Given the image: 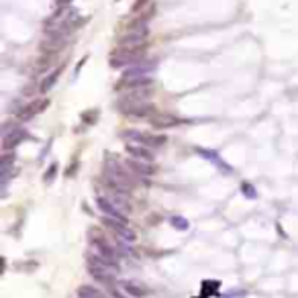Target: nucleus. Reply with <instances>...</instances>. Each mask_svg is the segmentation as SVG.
Segmentation results:
<instances>
[{"mask_svg":"<svg viewBox=\"0 0 298 298\" xmlns=\"http://www.w3.org/2000/svg\"><path fill=\"white\" fill-rule=\"evenodd\" d=\"M45 106H47V100H41V104H29L25 110H21V119L27 121V119H31V117H35V114L41 112Z\"/></svg>","mask_w":298,"mask_h":298,"instance_id":"f3484780","label":"nucleus"},{"mask_svg":"<svg viewBox=\"0 0 298 298\" xmlns=\"http://www.w3.org/2000/svg\"><path fill=\"white\" fill-rule=\"evenodd\" d=\"M27 139V131L25 129H12V131H4V137H2V147L6 149H14L16 145H21Z\"/></svg>","mask_w":298,"mask_h":298,"instance_id":"9d476101","label":"nucleus"},{"mask_svg":"<svg viewBox=\"0 0 298 298\" xmlns=\"http://www.w3.org/2000/svg\"><path fill=\"white\" fill-rule=\"evenodd\" d=\"M127 151H129V155L133 157V159H141V161H149V163L153 161V151H151V147H147V145L131 143V141H129Z\"/></svg>","mask_w":298,"mask_h":298,"instance_id":"9b49d317","label":"nucleus"},{"mask_svg":"<svg viewBox=\"0 0 298 298\" xmlns=\"http://www.w3.org/2000/svg\"><path fill=\"white\" fill-rule=\"evenodd\" d=\"M147 35H149V25L145 21H137V23L131 25V29L123 35L121 45H125V47H145Z\"/></svg>","mask_w":298,"mask_h":298,"instance_id":"7ed1b4c3","label":"nucleus"},{"mask_svg":"<svg viewBox=\"0 0 298 298\" xmlns=\"http://www.w3.org/2000/svg\"><path fill=\"white\" fill-rule=\"evenodd\" d=\"M127 168H129L131 172L139 174V176H151V174L155 172V168H153V165L149 163V161H141V159H133V157L127 161Z\"/></svg>","mask_w":298,"mask_h":298,"instance_id":"f8f14e48","label":"nucleus"},{"mask_svg":"<svg viewBox=\"0 0 298 298\" xmlns=\"http://www.w3.org/2000/svg\"><path fill=\"white\" fill-rule=\"evenodd\" d=\"M104 172H106V180L108 184L114 188V190H123V192H129L131 188H133V176L129 174L127 168H123V165L119 161H112L108 159L104 163Z\"/></svg>","mask_w":298,"mask_h":298,"instance_id":"f03ea898","label":"nucleus"},{"mask_svg":"<svg viewBox=\"0 0 298 298\" xmlns=\"http://www.w3.org/2000/svg\"><path fill=\"white\" fill-rule=\"evenodd\" d=\"M143 49L145 47H125V45H119V49L112 53L110 63L114 65V68H125V65H129V63H135V61L141 59Z\"/></svg>","mask_w":298,"mask_h":298,"instance_id":"20e7f679","label":"nucleus"},{"mask_svg":"<svg viewBox=\"0 0 298 298\" xmlns=\"http://www.w3.org/2000/svg\"><path fill=\"white\" fill-rule=\"evenodd\" d=\"M241 190H243V194H247V198H255V196H257L255 188H253L251 184H247V182H245V184L241 186Z\"/></svg>","mask_w":298,"mask_h":298,"instance_id":"412c9836","label":"nucleus"},{"mask_svg":"<svg viewBox=\"0 0 298 298\" xmlns=\"http://www.w3.org/2000/svg\"><path fill=\"white\" fill-rule=\"evenodd\" d=\"M104 225H108V227L114 231V233L119 235V239H121V241H127V243H131V241H135V239H137L135 231H133V229H129L127 221H117V219L104 217Z\"/></svg>","mask_w":298,"mask_h":298,"instance_id":"0eeeda50","label":"nucleus"},{"mask_svg":"<svg viewBox=\"0 0 298 298\" xmlns=\"http://www.w3.org/2000/svg\"><path fill=\"white\" fill-rule=\"evenodd\" d=\"M145 2H149V0H137V8H141V6H145Z\"/></svg>","mask_w":298,"mask_h":298,"instance_id":"b1692460","label":"nucleus"},{"mask_svg":"<svg viewBox=\"0 0 298 298\" xmlns=\"http://www.w3.org/2000/svg\"><path fill=\"white\" fill-rule=\"evenodd\" d=\"M92 249H94V255H98L100 259L112 263V266H117V253H114V247L108 245L102 237H94L92 239Z\"/></svg>","mask_w":298,"mask_h":298,"instance_id":"423d86ee","label":"nucleus"},{"mask_svg":"<svg viewBox=\"0 0 298 298\" xmlns=\"http://www.w3.org/2000/svg\"><path fill=\"white\" fill-rule=\"evenodd\" d=\"M55 168H57V165H51V172H47V174H45V180H47V182L55 176Z\"/></svg>","mask_w":298,"mask_h":298,"instance_id":"4be33fe9","label":"nucleus"},{"mask_svg":"<svg viewBox=\"0 0 298 298\" xmlns=\"http://www.w3.org/2000/svg\"><path fill=\"white\" fill-rule=\"evenodd\" d=\"M172 225H174L176 229H182V231L188 229V221L182 219V217H172Z\"/></svg>","mask_w":298,"mask_h":298,"instance_id":"aec40b11","label":"nucleus"},{"mask_svg":"<svg viewBox=\"0 0 298 298\" xmlns=\"http://www.w3.org/2000/svg\"><path fill=\"white\" fill-rule=\"evenodd\" d=\"M125 137L131 141V143H141V145H147V147H159L165 143V137H153V135H145V133H139V131H127Z\"/></svg>","mask_w":298,"mask_h":298,"instance_id":"6e6552de","label":"nucleus"},{"mask_svg":"<svg viewBox=\"0 0 298 298\" xmlns=\"http://www.w3.org/2000/svg\"><path fill=\"white\" fill-rule=\"evenodd\" d=\"M78 296H80V298H106L104 292H100V290L94 288V286H88V284H84V286L78 288Z\"/></svg>","mask_w":298,"mask_h":298,"instance_id":"dca6fc26","label":"nucleus"},{"mask_svg":"<svg viewBox=\"0 0 298 298\" xmlns=\"http://www.w3.org/2000/svg\"><path fill=\"white\" fill-rule=\"evenodd\" d=\"M88 270H90V274L94 278L102 280V282H110V280L117 276V266H112V263L100 259L98 255H92L88 259Z\"/></svg>","mask_w":298,"mask_h":298,"instance_id":"39448f33","label":"nucleus"},{"mask_svg":"<svg viewBox=\"0 0 298 298\" xmlns=\"http://www.w3.org/2000/svg\"><path fill=\"white\" fill-rule=\"evenodd\" d=\"M12 163H14V155L12 153H6L0 157V174H2V184H6L10 174H12Z\"/></svg>","mask_w":298,"mask_h":298,"instance_id":"4468645a","label":"nucleus"},{"mask_svg":"<svg viewBox=\"0 0 298 298\" xmlns=\"http://www.w3.org/2000/svg\"><path fill=\"white\" fill-rule=\"evenodd\" d=\"M59 76H61V68L53 70V72H51V76H47V78L43 80V84H41V92H47L49 88H53V86H55V82L59 80Z\"/></svg>","mask_w":298,"mask_h":298,"instance_id":"a211bd4d","label":"nucleus"},{"mask_svg":"<svg viewBox=\"0 0 298 298\" xmlns=\"http://www.w3.org/2000/svg\"><path fill=\"white\" fill-rule=\"evenodd\" d=\"M151 123L157 127V129H170V127H176L178 125V119L176 117H170V114H155L151 119Z\"/></svg>","mask_w":298,"mask_h":298,"instance_id":"2eb2a0df","label":"nucleus"},{"mask_svg":"<svg viewBox=\"0 0 298 298\" xmlns=\"http://www.w3.org/2000/svg\"><path fill=\"white\" fill-rule=\"evenodd\" d=\"M96 206L104 212V217L117 219V221H127V214H125L121 208L114 206V204L108 200V198H104V196H98V198H96Z\"/></svg>","mask_w":298,"mask_h":298,"instance_id":"1a4fd4ad","label":"nucleus"},{"mask_svg":"<svg viewBox=\"0 0 298 298\" xmlns=\"http://www.w3.org/2000/svg\"><path fill=\"white\" fill-rule=\"evenodd\" d=\"M125 290H127L129 294H133L135 298H143V296L147 294V290H145L143 286L135 284V282H125Z\"/></svg>","mask_w":298,"mask_h":298,"instance_id":"6ab92c4d","label":"nucleus"},{"mask_svg":"<svg viewBox=\"0 0 298 298\" xmlns=\"http://www.w3.org/2000/svg\"><path fill=\"white\" fill-rule=\"evenodd\" d=\"M108 200L117 206V208H121L125 214L131 210V204H129V200H127V192H123V190H114L110 196H108Z\"/></svg>","mask_w":298,"mask_h":298,"instance_id":"ddd939ff","label":"nucleus"},{"mask_svg":"<svg viewBox=\"0 0 298 298\" xmlns=\"http://www.w3.org/2000/svg\"><path fill=\"white\" fill-rule=\"evenodd\" d=\"M72 2V0H57V4H59V8H68V4Z\"/></svg>","mask_w":298,"mask_h":298,"instance_id":"5701e85b","label":"nucleus"},{"mask_svg":"<svg viewBox=\"0 0 298 298\" xmlns=\"http://www.w3.org/2000/svg\"><path fill=\"white\" fill-rule=\"evenodd\" d=\"M149 96H151V88H149V86L129 88V92L121 94L117 106L125 114H133V117H147V114H153V106H151V102H149Z\"/></svg>","mask_w":298,"mask_h":298,"instance_id":"f257e3e1","label":"nucleus"}]
</instances>
